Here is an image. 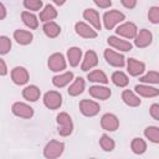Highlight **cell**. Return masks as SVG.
I'll return each mask as SVG.
<instances>
[{
    "label": "cell",
    "instance_id": "5b68a950",
    "mask_svg": "<svg viewBox=\"0 0 159 159\" xmlns=\"http://www.w3.org/2000/svg\"><path fill=\"white\" fill-rule=\"evenodd\" d=\"M47 66L51 71L53 72H61L66 68V60H65V56L60 52H56V53H52L50 57H48V61H47Z\"/></svg>",
    "mask_w": 159,
    "mask_h": 159
},
{
    "label": "cell",
    "instance_id": "4fadbf2b",
    "mask_svg": "<svg viewBox=\"0 0 159 159\" xmlns=\"http://www.w3.org/2000/svg\"><path fill=\"white\" fill-rule=\"evenodd\" d=\"M75 30H76V34L80 35L81 37H83V39H94V37H97V31L93 30L86 22H82V21L76 22Z\"/></svg>",
    "mask_w": 159,
    "mask_h": 159
},
{
    "label": "cell",
    "instance_id": "52a82bcc",
    "mask_svg": "<svg viewBox=\"0 0 159 159\" xmlns=\"http://www.w3.org/2000/svg\"><path fill=\"white\" fill-rule=\"evenodd\" d=\"M152 41H153V34L147 29L139 30L134 37V45L139 48H144V47L149 46L152 43Z\"/></svg>",
    "mask_w": 159,
    "mask_h": 159
},
{
    "label": "cell",
    "instance_id": "7c38bea8",
    "mask_svg": "<svg viewBox=\"0 0 159 159\" xmlns=\"http://www.w3.org/2000/svg\"><path fill=\"white\" fill-rule=\"evenodd\" d=\"M11 80L15 84L22 86L25 83H27L29 81V72L26 68L21 67V66H16L12 68L11 71Z\"/></svg>",
    "mask_w": 159,
    "mask_h": 159
},
{
    "label": "cell",
    "instance_id": "7402d4cb",
    "mask_svg": "<svg viewBox=\"0 0 159 159\" xmlns=\"http://www.w3.org/2000/svg\"><path fill=\"white\" fill-rule=\"evenodd\" d=\"M73 80V73L70 71V72H65V73H60L57 76H55L52 78V83L58 87V88H62L65 86H67L71 81Z\"/></svg>",
    "mask_w": 159,
    "mask_h": 159
},
{
    "label": "cell",
    "instance_id": "44dd1931",
    "mask_svg": "<svg viewBox=\"0 0 159 159\" xmlns=\"http://www.w3.org/2000/svg\"><path fill=\"white\" fill-rule=\"evenodd\" d=\"M81 58H82V50L80 47H70L67 50V60L72 67L78 66Z\"/></svg>",
    "mask_w": 159,
    "mask_h": 159
},
{
    "label": "cell",
    "instance_id": "8fae6325",
    "mask_svg": "<svg viewBox=\"0 0 159 159\" xmlns=\"http://www.w3.org/2000/svg\"><path fill=\"white\" fill-rule=\"evenodd\" d=\"M101 125H102V128L104 130L114 132L119 127V120L113 113H106L101 118Z\"/></svg>",
    "mask_w": 159,
    "mask_h": 159
},
{
    "label": "cell",
    "instance_id": "f1b7e54d",
    "mask_svg": "<svg viewBox=\"0 0 159 159\" xmlns=\"http://www.w3.org/2000/svg\"><path fill=\"white\" fill-rule=\"evenodd\" d=\"M112 82L117 86V87H125L129 83V78L128 76L122 72V71H116L112 75Z\"/></svg>",
    "mask_w": 159,
    "mask_h": 159
},
{
    "label": "cell",
    "instance_id": "b9f144b4",
    "mask_svg": "<svg viewBox=\"0 0 159 159\" xmlns=\"http://www.w3.org/2000/svg\"><path fill=\"white\" fill-rule=\"evenodd\" d=\"M5 17H6V9H5L4 4L0 2V20H2Z\"/></svg>",
    "mask_w": 159,
    "mask_h": 159
},
{
    "label": "cell",
    "instance_id": "d6986e66",
    "mask_svg": "<svg viewBox=\"0 0 159 159\" xmlns=\"http://www.w3.org/2000/svg\"><path fill=\"white\" fill-rule=\"evenodd\" d=\"M40 94H41V91L37 86L35 84H30V86H26L24 89H22V96L25 99L30 101V102H36L39 98H40Z\"/></svg>",
    "mask_w": 159,
    "mask_h": 159
},
{
    "label": "cell",
    "instance_id": "8d00e7d4",
    "mask_svg": "<svg viewBox=\"0 0 159 159\" xmlns=\"http://www.w3.org/2000/svg\"><path fill=\"white\" fill-rule=\"evenodd\" d=\"M148 19L152 24H158L159 22V7L158 6H152L149 9Z\"/></svg>",
    "mask_w": 159,
    "mask_h": 159
},
{
    "label": "cell",
    "instance_id": "9a60e30c",
    "mask_svg": "<svg viewBox=\"0 0 159 159\" xmlns=\"http://www.w3.org/2000/svg\"><path fill=\"white\" fill-rule=\"evenodd\" d=\"M83 19L87 20L96 30H101L102 24H101V17L97 10L94 9H86L83 11Z\"/></svg>",
    "mask_w": 159,
    "mask_h": 159
},
{
    "label": "cell",
    "instance_id": "1f68e13d",
    "mask_svg": "<svg viewBox=\"0 0 159 159\" xmlns=\"http://www.w3.org/2000/svg\"><path fill=\"white\" fill-rule=\"evenodd\" d=\"M144 135L153 143H159V128L155 125H149L144 129Z\"/></svg>",
    "mask_w": 159,
    "mask_h": 159
},
{
    "label": "cell",
    "instance_id": "484cf974",
    "mask_svg": "<svg viewBox=\"0 0 159 159\" xmlns=\"http://www.w3.org/2000/svg\"><path fill=\"white\" fill-rule=\"evenodd\" d=\"M32 34L30 31H26V30H16L14 32V39L16 40L17 43L20 45H29L31 41H32Z\"/></svg>",
    "mask_w": 159,
    "mask_h": 159
},
{
    "label": "cell",
    "instance_id": "f35d334b",
    "mask_svg": "<svg viewBox=\"0 0 159 159\" xmlns=\"http://www.w3.org/2000/svg\"><path fill=\"white\" fill-rule=\"evenodd\" d=\"M93 1L101 9H107V7H109L112 5V1L111 0H93Z\"/></svg>",
    "mask_w": 159,
    "mask_h": 159
},
{
    "label": "cell",
    "instance_id": "4316f807",
    "mask_svg": "<svg viewBox=\"0 0 159 159\" xmlns=\"http://www.w3.org/2000/svg\"><path fill=\"white\" fill-rule=\"evenodd\" d=\"M21 20H22V22L29 27V29H37V26H39V20H37V17L32 14V12H30V11H22L21 12Z\"/></svg>",
    "mask_w": 159,
    "mask_h": 159
},
{
    "label": "cell",
    "instance_id": "e575fe53",
    "mask_svg": "<svg viewBox=\"0 0 159 159\" xmlns=\"http://www.w3.org/2000/svg\"><path fill=\"white\" fill-rule=\"evenodd\" d=\"M11 48V40L7 36H0V55H6Z\"/></svg>",
    "mask_w": 159,
    "mask_h": 159
},
{
    "label": "cell",
    "instance_id": "d6a6232c",
    "mask_svg": "<svg viewBox=\"0 0 159 159\" xmlns=\"http://www.w3.org/2000/svg\"><path fill=\"white\" fill-rule=\"evenodd\" d=\"M139 81L142 83H152V84H157L159 82V73L157 71H149L148 73H145L144 76H142L139 78Z\"/></svg>",
    "mask_w": 159,
    "mask_h": 159
},
{
    "label": "cell",
    "instance_id": "6da1fadb",
    "mask_svg": "<svg viewBox=\"0 0 159 159\" xmlns=\"http://www.w3.org/2000/svg\"><path fill=\"white\" fill-rule=\"evenodd\" d=\"M56 122L58 124V134L62 137H67L72 133L73 130V123L72 119L70 117V114H67L66 112H61L57 114L56 117Z\"/></svg>",
    "mask_w": 159,
    "mask_h": 159
},
{
    "label": "cell",
    "instance_id": "ba28073f",
    "mask_svg": "<svg viewBox=\"0 0 159 159\" xmlns=\"http://www.w3.org/2000/svg\"><path fill=\"white\" fill-rule=\"evenodd\" d=\"M104 58L107 61L108 65L113 66V67H123L125 61H124V56L119 52H116L113 50H104Z\"/></svg>",
    "mask_w": 159,
    "mask_h": 159
},
{
    "label": "cell",
    "instance_id": "30bf717a",
    "mask_svg": "<svg viewBox=\"0 0 159 159\" xmlns=\"http://www.w3.org/2000/svg\"><path fill=\"white\" fill-rule=\"evenodd\" d=\"M12 113L20 118H31L34 116V109L32 107H30L29 104L24 103V102H16L12 104Z\"/></svg>",
    "mask_w": 159,
    "mask_h": 159
},
{
    "label": "cell",
    "instance_id": "83f0119b",
    "mask_svg": "<svg viewBox=\"0 0 159 159\" xmlns=\"http://www.w3.org/2000/svg\"><path fill=\"white\" fill-rule=\"evenodd\" d=\"M87 78H88V81L96 82V83H103V84L108 83V78H107L106 73L101 70H94V71L89 72L87 75Z\"/></svg>",
    "mask_w": 159,
    "mask_h": 159
},
{
    "label": "cell",
    "instance_id": "3957f363",
    "mask_svg": "<svg viewBox=\"0 0 159 159\" xmlns=\"http://www.w3.org/2000/svg\"><path fill=\"white\" fill-rule=\"evenodd\" d=\"M63 149H65V144L62 142L50 140L43 148V155L47 159H55V158H58L63 153Z\"/></svg>",
    "mask_w": 159,
    "mask_h": 159
},
{
    "label": "cell",
    "instance_id": "2e32d148",
    "mask_svg": "<svg viewBox=\"0 0 159 159\" xmlns=\"http://www.w3.org/2000/svg\"><path fill=\"white\" fill-rule=\"evenodd\" d=\"M127 68H128V73L133 77H137L139 75H142L145 70V65L135 58H129L127 61Z\"/></svg>",
    "mask_w": 159,
    "mask_h": 159
},
{
    "label": "cell",
    "instance_id": "ffe728a7",
    "mask_svg": "<svg viewBox=\"0 0 159 159\" xmlns=\"http://www.w3.org/2000/svg\"><path fill=\"white\" fill-rule=\"evenodd\" d=\"M134 89L142 97H157L159 94V89L155 87H150L149 84H137Z\"/></svg>",
    "mask_w": 159,
    "mask_h": 159
},
{
    "label": "cell",
    "instance_id": "8992f818",
    "mask_svg": "<svg viewBox=\"0 0 159 159\" xmlns=\"http://www.w3.org/2000/svg\"><path fill=\"white\" fill-rule=\"evenodd\" d=\"M80 109H81V113H82L83 116H86V117H93V116H96V114L99 112L101 107H99V104H98L97 102H94V101H91V99H82V101L80 102Z\"/></svg>",
    "mask_w": 159,
    "mask_h": 159
},
{
    "label": "cell",
    "instance_id": "603a6c76",
    "mask_svg": "<svg viewBox=\"0 0 159 159\" xmlns=\"http://www.w3.org/2000/svg\"><path fill=\"white\" fill-rule=\"evenodd\" d=\"M42 30H43L45 35L47 37H50V39L57 37L60 35V32H61V27L56 22H53V21H46L43 27H42Z\"/></svg>",
    "mask_w": 159,
    "mask_h": 159
},
{
    "label": "cell",
    "instance_id": "7a4b0ae2",
    "mask_svg": "<svg viewBox=\"0 0 159 159\" xmlns=\"http://www.w3.org/2000/svg\"><path fill=\"white\" fill-rule=\"evenodd\" d=\"M125 19V15L118 10H109L103 15V24L107 30H112L116 25L122 22Z\"/></svg>",
    "mask_w": 159,
    "mask_h": 159
},
{
    "label": "cell",
    "instance_id": "9c48e42d",
    "mask_svg": "<svg viewBox=\"0 0 159 159\" xmlns=\"http://www.w3.org/2000/svg\"><path fill=\"white\" fill-rule=\"evenodd\" d=\"M137 32H138V29L133 22H123L116 30V34L124 39H134Z\"/></svg>",
    "mask_w": 159,
    "mask_h": 159
},
{
    "label": "cell",
    "instance_id": "60d3db41",
    "mask_svg": "<svg viewBox=\"0 0 159 159\" xmlns=\"http://www.w3.org/2000/svg\"><path fill=\"white\" fill-rule=\"evenodd\" d=\"M7 73V67H6V63L2 58H0V76H5Z\"/></svg>",
    "mask_w": 159,
    "mask_h": 159
},
{
    "label": "cell",
    "instance_id": "d4e9b609",
    "mask_svg": "<svg viewBox=\"0 0 159 159\" xmlns=\"http://www.w3.org/2000/svg\"><path fill=\"white\" fill-rule=\"evenodd\" d=\"M84 80L82 78V77H77L73 82H72V84L68 87V94L70 96H72V97H76V96H78V94H81L82 92H83V89H84Z\"/></svg>",
    "mask_w": 159,
    "mask_h": 159
},
{
    "label": "cell",
    "instance_id": "ab89813d",
    "mask_svg": "<svg viewBox=\"0 0 159 159\" xmlns=\"http://www.w3.org/2000/svg\"><path fill=\"white\" fill-rule=\"evenodd\" d=\"M123 6L127 9H134L137 5V0H120Z\"/></svg>",
    "mask_w": 159,
    "mask_h": 159
},
{
    "label": "cell",
    "instance_id": "277c9868",
    "mask_svg": "<svg viewBox=\"0 0 159 159\" xmlns=\"http://www.w3.org/2000/svg\"><path fill=\"white\" fill-rule=\"evenodd\" d=\"M43 104L48 109H57L62 104V96L57 91H48L43 96Z\"/></svg>",
    "mask_w": 159,
    "mask_h": 159
},
{
    "label": "cell",
    "instance_id": "7bdbcfd3",
    "mask_svg": "<svg viewBox=\"0 0 159 159\" xmlns=\"http://www.w3.org/2000/svg\"><path fill=\"white\" fill-rule=\"evenodd\" d=\"M52 1H53L56 5H58V6H60V5H63L66 0H52Z\"/></svg>",
    "mask_w": 159,
    "mask_h": 159
},
{
    "label": "cell",
    "instance_id": "4dcf8cb0",
    "mask_svg": "<svg viewBox=\"0 0 159 159\" xmlns=\"http://www.w3.org/2000/svg\"><path fill=\"white\" fill-rule=\"evenodd\" d=\"M130 148L134 154H143L147 150V143L142 138H134L130 143Z\"/></svg>",
    "mask_w": 159,
    "mask_h": 159
},
{
    "label": "cell",
    "instance_id": "d590c367",
    "mask_svg": "<svg viewBox=\"0 0 159 159\" xmlns=\"http://www.w3.org/2000/svg\"><path fill=\"white\" fill-rule=\"evenodd\" d=\"M24 6L31 11H39L42 7L41 0H24Z\"/></svg>",
    "mask_w": 159,
    "mask_h": 159
},
{
    "label": "cell",
    "instance_id": "5bb4252c",
    "mask_svg": "<svg viewBox=\"0 0 159 159\" xmlns=\"http://www.w3.org/2000/svg\"><path fill=\"white\" fill-rule=\"evenodd\" d=\"M108 45L114 47L116 50H119V51H123V52H127V51H130L132 50V43L127 40H123L120 37H117V36H109L108 40H107Z\"/></svg>",
    "mask_w": 159,
    "mask_h": 159
},
{
    "label": "cell",
    "instance_id": "f546056e",
    "mask_svg": "<svg viewBox=\"0 0 159 159\" xmlns=\"http://www.w3.org/2000/svg\"><path fill=\"white\" fill-rule=\"evenodd\" d=\"M57 16V10L52 6V5H46L45 9L40 12V20L46 22V21H51Z\"/></svg>",
    "mask_w": 159,
    "mask_h": 159
},
{
    "label": "cell",
    "instance_id": "ac0fdd59",
    "mask_svg": "<svg viewBox=\"0 0 159 159\" xmlns=\"http://www.w3.org/2000/svg\"><path fill=\"white\" fill-rule=\"evenodd\" d=\"M88 92H89V94H91L93 98L102 99V101H104V99H107V98L111 97V89H109L108 87L99 86V84H98V86H92V87H89Z\"/></svg>",
    "mask_w": 159,
    "mask_h": 159
},
{
    "label": "cell",
    "instance_id": "cb8c5ba5",
    "mask_svg": "<svg viewBox=\"0 0 159 159\" xmlns=\"http://www.w3.org/2000/svg\"><path fill=\"white\" fill-rule=\"evenodd\" d=\"M122 99H123V102H124L127 106H129V107H138V106L140 104L139 97H138L134 92H132V91H129V89H125V91L122 92Z\"/></svg>",
    "mask_w": 159,
    "mask_h": 159
},
{
    "label": "cell",
    "instance_id": "836d02e7",
    "mask_svg": "<svg viewBox=\"0 0 159 159\" xmlns=\"http://www.w3.org/2000/svg\"><path fill=\"white\" fill-rule=\"evenodd\" d=\"M99 145H101V148L103 149V150H106V152H112L113 149H114V140L109 137V135H107V134H103L102 137H101V139H99Z\"/></svg>",
    "mask_w": 159,
    "mask_h": 159
},
{
    "label": "cell",
    "instance_id": "74e56055",
    "mask_svg": "<svg viewBox=\"0 0 159 159\" xmlns=\"http://www.w3.org/2000/svg\"><path fill=\"white\" fill-rule=\"evenodd\" d=\"M149 112H150V116H152L155 120H159V104H158V103L152 104Z\"/></svg>",
    "mask_w": 159,
    "mask_h": 159
},
{
    "label": "cell",
    "instance_id": "e0dca14e",
    "mask_svg": "<svg viewBox=\"0 0 159 159\" xmlns=\"http://www.w3.org/2000/svg\"><path fill=\"white\" fill-rule=\"evenodd\" d=\"M98 63V56L94 51L89 50L84 53V58L82 60V65H81V68L82 71H88L91 68H93L94 66H97Z\"/></svg>",
    "mask_w": 159,
    "mask_h": 159
}]
</instances>
